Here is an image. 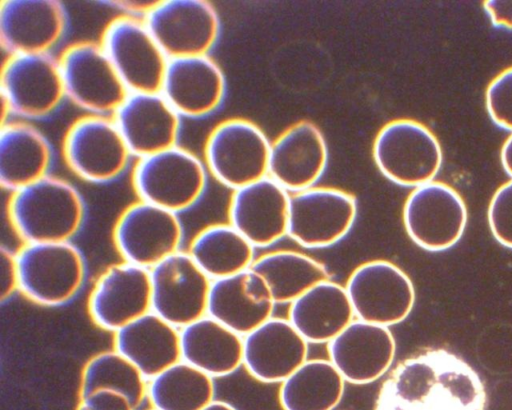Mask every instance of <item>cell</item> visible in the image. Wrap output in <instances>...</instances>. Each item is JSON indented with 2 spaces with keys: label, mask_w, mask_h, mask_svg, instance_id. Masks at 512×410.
Here are the masks:
<instances>
[{
  "label": "cell",
  "mask_w": 512,
  "mask_h": 410,
  "mask_svg": "<svg viewBox=\"0 0 512 410\" xmlns=\"http://www.w3.org/2000/svg\"><path fill=\"white\" fill-rule=\"evenodd\" d=\"M479 375L445 349H426L400 362L379 389L374 410H485Z\"/></svg>",
  "instance_id": "1"
},
{
  "label": "cell",
  "mask_w": 512,
  "mask_h": 410,
  "mask_svg": "<svg viewBox=\"0 0 512 410\" xmlns=\"http://www.w3.org/2000/svg\"><path fill=\"white\" fill-rule=\"evenodd\" d=\"M85 202L78 188L49 173L9 193L7 218L24 243L67 242L80 231Z\"/></svg>",
  "instance_id": "2"
},
{
  "label": "cell",
  "mask_w": 512,
  "mask_h": 410,
  "mask_svg": "<svg viewBox=\"0 0 512 410\" xmlns=\"http://www.w3.org/2000/svg\"><path fill=\"white\" fill-rule=\"evenodd\" d=\"M208 176L202 157L180 144L135 158L130 168L136 199L178 214L201 199Z\"/></svg>",
  "instance_id": "3"
},
{
  "label": "cell",
  "mask_w": 512,
  "mask_h": 410,
  "mask_svg": "<svg viewBox=\"0 0 512 410\" xmlns=\"http://www.w3.org/2000/svg\"><path fill=\"white\" fill-rule=\"evenodd\" d=\"M61 156L73 176L93 184L113 182L135 159L112 115L86 113L65 129Z\"/></svg>",
  "instance_id": "4"
},
{
  "label": "cell",
  "mask_w": 512,
  "mask_h": 410,
  "mask_svg": "<svg viewBox=\"0 0 512 410\" xmlns=\"http://www.w3.org/2000/svg\"><path fill=\"white\" fill-rule=\"evenodd\" d=\"M66 100L58 57L53 53L7 55L0 70L1 123L52 115Z\"/></svg>",
  "instance_id": "5"
},
{
  "label": "cell",
  "mask_w": 512,
  "mask_h": 410,
  "mask_svg": "<svg viewBox=\"0 0 512 410\" xmlns=\"http://www.w3.org/2000/svg\"><path fill=\"white\" fill-rule=\"evenodd\" d=\"M15 257L18 291L35 304L63 305L84 283L85 261L71 241L24 243Z\"/></svg>",
  "instance_id": "6"
},
{
  "label": "cell",
  "mask_w": 512,
  "mask_h": 410,
  "mask_svg": "<svg viewBox=\"0 0 512 410\" xmlns=\"http://www.w3.org/2000/svg\"><path fill=\"white\" fill-rule=\"evenodd\" d=\"M270 147L259 126L248 119L233 117L210 130L202 160L209 175L236 190L268 176Z\"/></svg>",
  "instance_id": "7"
},
{
  "label": "cell",
  "mask_w": 512,
  "mask_h": 410,
  "mask_svg": "<svg viewBox=\"0 0 512 410\" xmlns=\"http://www.w3.org/2000/svg\"><path fill=\"white\" fill-rule=\"evenodd\" d=\"M372 155L386 178L414 188L433 181L443 161L435 134L410 118L394 119L382 126L374 139Z\"/></svg>",
  "instance_id": "8"
},
{
  "label": "cell",
  "mask_w": 512,
  "mask_h": 410,
  "mask_svg": "<svg viewBox=\"0 0 512 410\" xmlns=\"http://www.w3.org/2000/svg\"><path fill=\"white\" fill-rule=\"evenodd\" d=\"M57 57L66 100L86 114L113 115L129 91L99 41H73Z\"/></svg>",
  "instance_id": "9"
},
{
  "label": "cell",
  "mask_w": 512,
  "mask_h": 410,
  "mask_svg": "<svg viewBox=\"0 0 512 410\" xmlns=\"http://www.w3.org/2000/svg\"><path fill=\"white\" fill-rule=\"evenodd\" d=\"M98 41L129 92L160 90L169 58L143 18L113 16Z\"/></svg>",
  "instance_id": "10"
},
{
  "label": "cell",
  "mask_w": 512,
  "mask_h": 410,
  "mask_svg": "<svg viewBox=\"0 0 512 410\" xmlns=\"http://www.w3.org/2000/svg\"><path fill=\"white\" fill-rule=\"evenodd\" d=\"M182 238L178 213L139 199L121 210L112 229L122 261L147 269L179 251Z\"/></svg>",
  "instance_id": "11"
},
{
  "label": "cell",
  "mask_w": 512,
  "mask_h": 410,
  "mask_svg": "<svg viewBox=\"0 0 512 410\" xmlns=\"http://www.w3.org/2000/svg\"><path fill=\"white\" fill-rule=\"evenodd\" d=\"M344 287L356 319L386 327L404 321L415 303L410 277L385 259L358 265Z\"/></svg>",
  "instance_id": "12"
},
{
  "label": "cell",
  "mask_w": 512,
  "mask_h": 410,
  "mask_svg": "<svg viewBox=\"0 0 512 410\" xmlns=\"http://www.w3.org/2000/svg\"><path fill=\"white\" fill-rule=\"evenodd\" d=\"M404 228L410 239L429 251L455 245L467 223V208L461 195L450 185L430 181L415 187L405 200Z\"/></svg>",
  "instance_id": "13"
},
{
  "label": "cell",
  "mask_w": 512,
  "mask_h": 410,
  "mask_svg": "<svg viewBox=\"0 0 512 410\" xmlns=\"http://www.w3.org/2000/svg\"><path fill=\"white\" fill-rule=\"evenodd\" d=\"M357 216L351 193L326 186H312L290 195L287 235L307 248H324L343 239Z\"/></svg>",
  "instance_id": "14"
},
{
  "label": "cell",
  "mask_w": 512,
  "mask_h": 410,
  "mask_svg": "<svg viewBox=\"0 0 512 410\" xmlns=\"http://www.w3.org/2000/svg\"><path fill=\"white\" fill-rule=\"evenodd\" d=\"M143 19L169 59L209 54L220 33L218 13L205 0H157Z\"/></svg>",
  "instance_id": "15"
},
{
  "label": "cell",
  "mask_w": 512,
  "mask_h": 410,
  "mask_svg": "<svg viewBox=\"0 0 512 410\" xmlns=\"http://www.w3.org/2000/svg\"><path fill=\"white\" fill-rule=\"evenodd\" d=\"M151 311L177 328L206 315L211 279L187 251H177L149 269Z\"/></svg>",
  "instance_id": "16"
},
{
  "label": "cell",
  "mask_w": 512,
  "mask_h": 410,
  "mask_svg": "<svg viewBox=\"0 0 512 410\" xmlns=\"http://www.w3.org/2000/svg\"><path fill=\"white\" fill-rule=\"evenodd\" d=\"M150 311L149 269L125 261L102 271L87 299L91 321L112 333Z\"/></svg>",
  "instance_id": "17"
},
{
  "label": "cell",
  "mask_w": 512,
  "mask_h": 410,
  "mask_svg": "<svg viewBox=\"0 0 512 410\" xmlns=\"http://www.w3.org/2000/svg\"><path fill=\"white\" fill-rule=\"evenodd\" d=\"M68 27L64 5L57 0H3L0 45L7 55L52 53Z\"/></svg>",
  "instance_id": "18"
},
{
  "label": "cell",
  "mask_w": 512,
  "mask_h": 410,
  "mask_svg": "<svg viewBox=\"0 0 512 410\" xmlns=\"http://www.w3.org/2000/svg\"><path fill=\"white\" fill-rule=\"evenodd\" d=\"M327 353L346 383L369 384L391 368L396 342L389 327L355 318L327 343Z\"/></svg>",
  "instance_id": "19"
},
{
  "label": "cell",
  "mask_w": 512,
  "mask_h": 410,
  "mask_svg": "<svg viewBox=\"0 0 512 410\" xmlns=\"http://www.w3.org/2000/svg\"><path fill=\"white\" fill-rule=\"evenodd\" d=\"M112 117L134 158L179 144L183 118L160 91L129 92Z\"/></svg>",
  "instance_id": "20"
},
{
  "label": "cell",
  "mask_w": 512,
  "mask_h": 410,
  "mask_svg": "<svg viewBox=\"0 0 512 410\" xmlns=\"http://www.w3.org/2000/svg\"><path fill=\"white\" fill-rule=\"evenodd\" d=\"M159 91L182 118H202L222 104L226 79L209 54L171 58Z\"/></svg>",
  "instance_id": "21"
},
{
  "label": "cell",
  "mask_w": 512,
  "mask_h": 410,
  "mask_svg": "<svg viewBox=\"0 0 512 410\" xmlns=\"http://www.w3.org/2000/svg\"><path fill=\"white\" fill-rule=\"evenodd\" d=\"M290 195L269 176L233 191L228 219L254 247H267L287 235Z\"/></svg>",
  "instance_id": "22"
},
{
  "label": "cell",
  "mask_w": 512,
  "mask_h": 410,
  "mask_svg": "<svg viewBox=\"0 0 512 410\" xmlns=\"http://www.w3.org/2000/svg\"><path fill=\"white\" fill-rule=\"evenodd\" d=\"M308 344L287 318L272 316L243 336L242 367L259 382L280 384L308 359Z\"/></svg>",
  "instance_id": "23"
},
{
  "label": "cell",
  "mask_w": 512,
  "mask_h": 410,
  "mask_svg": "<svg viewBox=\"0 0 512 410\" xmlns=\"http://www.w3.org/2000/svg\"><path fill=\"white\" fill-rule=\"evenodd\" d=\"M328 148L321 130L300 120L271 143L268 176L287 191L314 186L325 171Z\"/></svg>",
  "instance_id": "24"
},
{
  "label": "cell",
  "mask_w": 512,
  "mask_h": 410,
  "mask_svg": "<svg viewBox=\"0 0 512 410\" xmlns=\"http://www.w3.org/2000/svg\"><path fill=\"white\" fill-rule=\"evenodd\" d=\"M52 160L50 141L32 121L0 124V185L8 194L48 175Z\"/></svg>",
  "instance_id": "25"
},
{
  "label": "cell",
  "mask_w": 512,
  "mask_h": 410,
  "mask_svg": "<svg viewBox=\"0 0 512 410\" xmlns=\"http://www.w3.org/2000/svg\"><path fill=\"white\" fill-rule=\"evenodd\" d=\"M113 348L150 379L181 360L180 331L150 311L114 332Z\"/></svg>",
  "instance_id": "26"
},
{
  "label": "cell",
  "mask_w": 512,
  "mask_h": 410,
  "mask_svg": "<svg viewBox=\"0 0 512 410\" xmlns=\"http://www.w3.org/2000/svg\"><path fill=\"white\" fill-rule=\"evenodd\" d=\"M287 319L308 343H328L354 319L346 289L322 281L289 304Z\"/></svg>",
  "instance_id": "27"
},
{
  "label": "cell",
  "mask_w": 512,
  "mask_h": 410,
  "mask_svg": "<svg viewBox=\"0 0 512 410\" xmlns=\"http://www.w3.org/2000/svg\"><path fill=\"white\" fill-rule=\"evenodd\" d=\"M179 331L181 360L212 378L228 376L242 366L243 336L207 314Z\"/></svg>",
  "instance_id": "28"
},
{
  "label": "cell",
  "mask_w": 512,
  "mask_h": 410,
  "mask_svg": "<svg viewBox=\"0 0 512 410\" xmlns=\"http://www.w3.org/2000/svg\"><path fill=\"white\" fill-rule=\"evenodd\" d=\"M345 384L328 358H308L279 384L278 401L282 410H335Z\"/></svg>",
  "instance_id": "29"
},
{
  "label": "cell",
  "mask_w": 512,
  "mask_h": 410,
  "mask_svg": "<svg viewBox=\"0 0 512 410\" xmlns=\"http://www.w3.org/2000/svg\"><path fill=\"white\" fill-rule=\"evenodd\" d=\"M254 248L231 224L213 223L195 233L187 252L215 280L249 269L255 260Z\"/></svg>",
  "instance_id": "30"
},
{
  "label": "cell",
  "mask_w": 512,
  "mask_h": 410,
  "mask_svg": "<svg viewBox=\"0 0 512 410\" xmlns=\"http://www.w3.org/2000/svg\"><path fill=\"white\" fill-rule=\"evenodd\" d=\"M250 268L264 278L275 304H290L314 285L330 279L321 262L293 250L267 252L255 258Z\"/></svg>",
  "instance_id": "31"
},
{
  "label": "cell",
  "mask_w": 512,
  "mask_h": 410,
  "mask_svg": "<svg viewBox=\"0 0 512 410\" xmlns=\"http://www.w3.org/2000/svg\"><path fill=\"white\" fill-rule=\"evenodd\" d=\"M247 270L211 281L206 312L241 336L272 317L275 307L273 302L259 301L251 294Z\"/></svg>",
  "instance_id": "32"
},
{
  "label": "cell",
  "mask_w": 512,
  "mask_h": 410,
  "mask_svg": "<svg viewBox=\"0 0 512 410\" xmlns=\"http://www.w3.org/2000/svg\"><path fill=\"white\" fill-rule=\"evenodd\" d=\"M146 399L156 410H202L215 400L214 378L179 360L148 379Z\"/></svg>",
  "instance_id": "33"
},
{
  "label": "cell",
  "mask_w": 512,
  "mask_h": 410,
  "mask_svg": "<svg viewBox=\"0 0 512 410\" xmlns=\"http://www.w3.org/2000/svg\"><path fill=\"white\" fill-rule=\"evenodd\" d=\"M148 379L117 350L91 356L84 364L79 380V397L94 391H110L127 397L138 410L146 399Z\"/></svg>",
  "instance_id": "34"
},
{
  "label": "cell",
  "mask_w": 512,
  "mask_h": 410,
  "mask_svg": "<svg viewBox=\"0 0 512 410\" xmlns=\"http://www.w3.org/2000/svg\"><path fill=\"white\" fill-rule=\"evenodd\" d=\"M490 118L500 127L512 132V66L497 74L485 93Z\"/></svg>",
  "instance_id": "35"
},
{
  "label": "cell",
  "mask_w": 512,
  "mask_h": 410,
  "mask_svg": "<svg viewBox=\"0 0 512 410\" xmlns=\"http://www.w3.org/2000/svg\"><path fill=\"white\" fill-rule=\"evenodd\" d=\"M488 224L495 239L512 248V179L493 194L488 206Z\"/></svg>",
  "instance_id": "36"
},
{
  "label": "cell",
  "mask_w": 512,
  "mask_h": 410,
  "mask_svg": "<svg viewBox=\"0 0 512 410\" xmlns=\"http://www.w3.org/2000/svg\"><path fill=\"white\" fill-rule=\"evenodd\" d=\"M0 299H9L15 291H18V273L15 253L5 247L0 250Z\"/></svg>",
  "instance_id": "37"
},
{
  "label": "cell",
  "mask_w": 512,
  "mask_h": 410,
  "mask_svg": "<svg viewBox=\"0 0 512 410\" xmlns=\"http://www.w3.org/2000/svg\"><path fill=\"white\" fill-rule=\"evenodd\" d=\"M483 7L495 26L512 29V0H487Z\"/></svg>",
  "instance_id": "38"
},
{
  "label": "cell",
  "mask_w": 512,
  "mask_h": 410,
  "mask_svg": "<svg viewBox=\"0 0 512 410\" xmlns=\"http://www.w3.org/2000/svg\"><path fill=\"white\" fill-rule=\"evenodd\" d=\"M157 0H119L106 1V4L118 11V14L144 18Z\"/></svg>",
  "instance_id": "39"
},
{
  "label": "cell",
  "mask_w": 512,
  "mask_h": 410,
  "mask_svg": "<svg viewBox=\"0 0 512 410\" xmlns=\"http://www.w3.org/2000/svg\"><path fill=\"white\" fill-rule=\"evenodd\" d=\"M500 158L505 172L512 179V132L502 145Z\"/></svg>",
  "instance_id": "40"
},
{
  "label": "cell",
  "mask_w": 512,
  "mask_h": 410,
  "mask_svg": "<svg viewBox=\"0 0 512 410\" xmlns=\"http://www.w3.org/2000/svg\"><path fill=\"white\" fill-rule=\"evenodd\" d=\"M202 410H237V408L226 401L215 399Z\"/></svg>",
  "instance_id": "41"
},
{
  "label": "cell",
  "mask_w": 512,
  "mask_h": 410,
  "mask_svg": "<svg viewBox=\"0 0 512 410\" xmlns=\"http://www.w3.org/2000/svg\"><path fill=\"white\" fill-rule=\"evenodd\" d=\"M76 410H90V409H88L84 405L78 403Z\"/></svg>",
  "instance_id": "42"
},
{
  "label": "cell",
  "mask_w": 512,
  "mask_h": 410,
  "mask_svg": "<svg viewBox=\"0 0 512 410\" xmlns=\"http://www.w3.org/2000/svg\"><path fill=\"white\" fill-rule=\"evenodd\" d=\"M145 410H156V409H154V408L150 407L149 409H145Z\"/></svg>",
  "instance_id": "43"
}]
</instances>
